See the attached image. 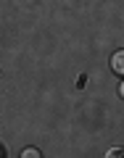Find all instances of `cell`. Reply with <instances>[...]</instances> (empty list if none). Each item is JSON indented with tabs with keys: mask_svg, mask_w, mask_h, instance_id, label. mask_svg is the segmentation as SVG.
I'll use <instances>...</instances> for the list:
<instances>
[{
	"mask_svg": "<svg viewBox=\"0 0 124 158\" xmlns=\"http://www.w3.org/2000/svg\"><path fill=\"white\" fill-rule=\"evenodd\" d=\"M124 53H116V56H113V69H116V74H122V69H124Z\"/></svg>",
	"mask_w": 124,
	"mask_h": 158,
	"instance_id": "cell-1",
	"label": "cell"
},
{
	"mask_svg": "<svg viewBox=\"0 0 124 158\" xmlns=\"http://www.w3.org/2000/svg\"><path fill=\"white\" fill-rule=\"evenodd\" d=\"M21 158H40V153L34 150V148H29V150H24V153H21Z\"/></svg>",
	"mask_w": 124,
	"mask_h": 158,
	"instance_id": "cell-2",
	"label": "cell"
},
{
	"mask_svg": "<svg viewBox=\"0 0 124 158\" xmlns=\"http://www.w3.org/2000/svg\"><path fill=\"white\" fill-rule=\"evenodd\" d=\"M106 158H122V150H111V153H108Z\"/></svg>",
	"mask_w": 124,
	"mask_h": 158,
	"instance_id": "cell-3",
	"label": "cell"
},
{
	"mask_svg": "<svg viewBox=\"0 0 124 158\" xmlns=\"http://www.w3.org/2000/svg\"><path fill=\"white\" fill-rule=\"evenodd\" d=\"M0 158H3V153H0Z\"/></svg>",
	"mask_w": 124,
	"mask_h": 158,
	"instance_id": "cell-4",
	"label": "cell"
}]
</instances>
